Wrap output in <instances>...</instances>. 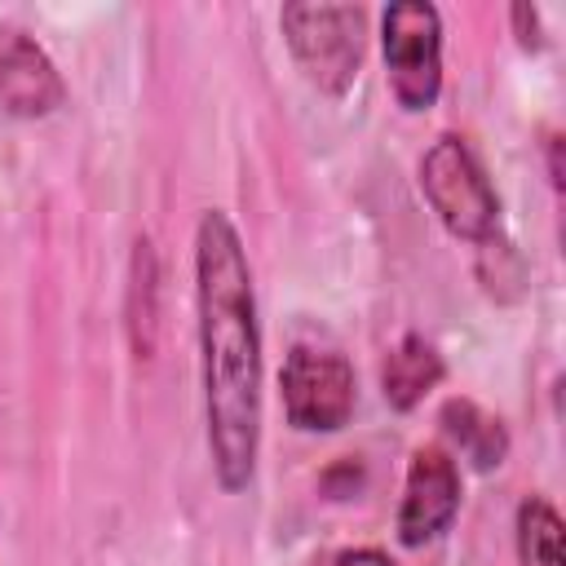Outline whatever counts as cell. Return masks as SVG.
I'll list each match as a JSON object with an SVG mask.
<instances>
[{"mask_svg":"<svg viewBox=\"0 0 566 566\" xmlns=\"http://www.w3.org/2000/svg\"><path fill=\"white\" fill-rule=\"evenodd\" d=\"M195 301L212 473L234 495L252 482L261 447V327L243 239L217 208L195 230Z\"/></svg>","mask_w":566,"mask_h":566,"instance_id":"1","label":"cell"},{"mask_svg":"<svg viewBox=\"0 0 566 566\" xmlns=\"http://www.w3.org/2000/svg\"><path fill=\"white\" fill-rule=\"evenodd\" d=\"M420 190L438 221L469 243H491L500 226V199L464 137H438L420 159Z\"/></svg>","mask_w":566,"mask_h":566,"instance_id":"3","label":"cell"},{"mask_svg":"<svg viewBox=\"0 0 566 566\" xmlns=\"http://www.w3.org/2000/svg\"><path fill=\"white\" fill-rule=\"evenodd\" d=\"M389 88L402 111H429L442 93V18L429 0H394L380 22Z\"/></svg>","mask_w":566,"mask_h":566,"instance_id":"4","label":"cell"},{"mask_svg":"<svg viewBox=\"0 0 566 566\" xmlns=\"http://www.w3.org/2000/svg\"><path fill=\"white\" fill-rule=\"evenodd\" d=\"M442 429L455 438V447L473 460V469H500L509 455V433L495 416H486L478 402L469 398H451L442 402Z\"/></svg>","mask_w":566,"mask_h":566,"instance_id":"9","label":"cell"},{"mask_svg":"<svg viewBox=\"0 0 566 566\" xmlns=\"http://www.w3.org/2000/svg\"><path fill=\"white\" fill-rule=\"evenodd\" d=\"M287 424L305 433H336L354 416V367L336 349L296 345L279 371Z\"/></svg>","mask_w":566,"mask_h":566,"instance_id":"5","label":"cell"},{"mask_svg":"<svg viewBox=\"0 0 566 566\" xmlns=\"http://www.w3.org/2000/svg\"><path fill=\"white\" fill-rule=\"evenodd\" d=\"M517 562L522 566H566V557H562V517L539 495L517 504Z\"/></svg>","mask_w":566,"mask_h":566,"instance_id":"10","label":"cell"},{"mask_svg":"<svg viewBox=\"0 0 566 566\" xmlns=\"http://www.w3.org/2000/svg\"><path fill=\"white\" fill-rule=\"evenodd\" d=\"M513 22H517V40H522L526 49H535V35H539L535 9H531V4H513Z\"/></svg>","mask_w":566,"mask_h":566,"instance_id":"11","label":"cell"},{"mask_svg":"<svg viewBox=\"0 0 566 566\" xmlns=\"http://www.w3.org/2000/svg\"><path fill=\"white\" fill-rule=\"evenodd\" d=\"M336 566H394V562L380 548H349V553L336 557Z\"/></svg>","mask_w":566,"mask_h":566,"instance_id":"12","label":"cell"},{"mask_svg":"<svg viewBox=\"0 0 566 566\" xmlns=\"http://www.w3.org/2000/svg\"><path fill=\"white\" fill-rule=\"evenodd\" d=\"M283 40L305 80L340 97L363 66V9L358 4H283Z\"/></svg>","mask_w":566,"mask_h":566,"instance_id":"2","label":"cell"},{"mask_svg":"<svg viewBox=\"0 0 566 566\" xmlns=\"http://www.w3.org/2000/svg\"><path fill=\"white\" fill-rule=\"evenodd\" d=\"M442 354L424 340V336H402L394 349H389V358H385V367H380V389H385V402L394 407V411H411L438 380H442Z\"/></svg>","mask_w":566,"mask_h":566,"instance_id":"8","label":"cell"},{"mask_svg":"<svg viewBox=\"0 0 566 566\" xmlns=\"http://www.w3.org/2000/svg\"><path fill=\"white\" fill-rule=\"evenodd\" d=\"M460 509V469L442 447H416L398 504V539L420 548L438 539Z\"/></svg>","mask_w":566,"mask_h":566,"instance_id":"6","label":"cell"},{"mask_svg":"<svg viewBox=\"0 0 566 566\" xmlns=\"http://www.w3.org/2000/svg\"><path fill=\"white\" fill-rule=\"evenodd\" d=\"M66 102V84L53 57L18 27L0 22V115L44 119Z\"/></svg>","mask_w":566,"mask_h":566,"instance_id":"7","label":"cell"}]
</instances>
